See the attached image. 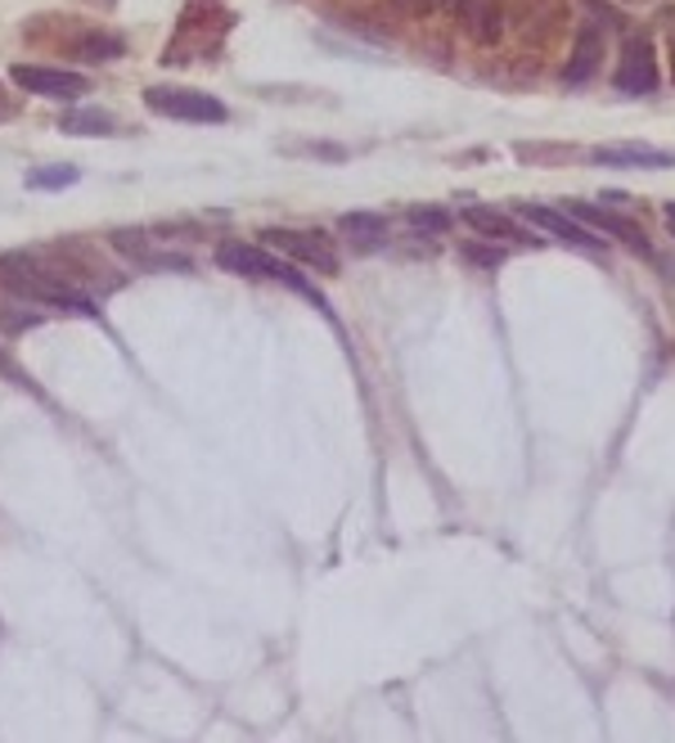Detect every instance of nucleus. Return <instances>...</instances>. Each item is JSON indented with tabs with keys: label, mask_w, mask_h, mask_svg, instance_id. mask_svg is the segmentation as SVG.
<instances>
[{
	"label": "nucleus",
	"mask_w": 675,
	"mask_h": 743,
	"mask_svg": "<svg viewBox=\"0 0 675 743\" xmlns=\"http://www.w3.org/2000/svg\"><path fill=\"white\" fill-rule=\"evenodd\" d=\"M95 279H108L104 266L86 262L77 248L68 253H50V248H32V253H6L0 257V284L10 294L36 302V307H54V311H77L86 320H95Z\"/></svg>",
	"instance_id": "nucleus-1"
},
{
	"label": "nucleus",
	"mask_w": 675,
	"mask_h": 743,
	"mask_svg": "<svg viewBox=\"0 0 675 743\" xmlns=\"http://www.w3.org/2000/svg\"><path fill=\"white\" fill-rule=\"evenodd\" d=\"M216 266L231 270V275H244V279H266V284H279V289H293L298 298H307L311 307H320L324 316H333L329 302L320 298V289L302 279V270L293 262H279L275 253H266L257 244H216Z\"/></svg>",
	"instance_id": "nucleus-2"
},
{
	"label": "nucleus",
	"mask_w": 675,
	"mask_h": 743,
	"mask_svg": "<svg viewBox=\"0 0 675 743\" xmlns=\"http://www.w3.org/2000/svg\"><path fill=\"white\" fill-rule=\"evenodd\" d=\"M144 108L158 113V118L194 123V127H216V123L231 118L216 95L194 91V86H149V91H144Z\"/></svg>",
	"instance_id": "nucleus-3"
},
{
	"label": "nucleus",
	"mask_w": 675,
	"mask_h": 743,
	"mask_svg": "<svg viewBox=\"0 0 675 743\" xmlns=\"http://www.w3.org/2000/svg\"><path fill=\"white\" fill-rule=\"evenodd\" d=\"M261 244H270L275 253H285L289 262L298 266H311L320 275H338V253L333 244L320 235V231H289V225H270V231H261Z\"/></svg>",
	"instance_id": "nucleus-4"
},
{
	"label": "nucleus",
	"mask_w": 675,
	"mask_h": 743,
	"mask_svg": "<svg viewBox=\"0 0 675 743\" xmlns=\"http://www.w3.org/2000/svg\"><path fill=\"white\" fill-rule=\"evenodd\" d=\"M10 77H14V86H23L28 95H41V99H82L90 91L86 73L50 68V64H14Z\"/></svg>",
	"instance_id": "nucleus-5"
},
{
	"label": "nucleus",
	"mask_w": 675,
	"mask_h": 743,
	"mask_svg": "<svg viewBox=\"0 0 675 743\" xmlns=\"http://www.w3.org/2000/svg\"><path fill=\"white\" fill-rule=\"evenodd\" d=\"M64 28L68 32L60 36V50L73 64H113L127 54V41L108 28H95V23H64Z\"/></svg>",
	"instance_id": "nucleus-6"
},
{
	"label": "nucleus",
	"mask_w": 675,
	"mask_h": 743,
	"mask_svg": "<svg viewBox=\"0 0 675 743\" xmlns=\"http://www.w3.org/2000/svg\"><path fill=\"white\" fill-rule=\"evenodd\" d=\"M518 208V216L527 221V225H540L545 235H554V240H562V244H572V248H581V253H603L608 244L590 231V225H581L572 212H558V208H545V203H514Z\"/></svg>",
	"instance_id": "nucleus-7"
},
{
	"label": "nucleus",
	"mask_w": 675,
	"mask_h": 743,
	"mask_svg": "<svg viewBox=\"0 0 675 743\" xmlns=\"http://www.w3.org/2000/svg\"><path fill=\"white\" fill-rule=\"evenodd\" d=\"M612 86L622 95H653L657 91V54L649 36H626L622 60H617Z\"/></svg>",
	"instance_id": "nucleus-8"
},
{
	"label": "nucleus",
	"mask_w": 675,
	"mask_h": 743,
	"mask_svg": "<svg viewBox=\"0 0 675 743\" xmlns=\"http://www.w3.org/2000/svg\"><path fill=\"white\" fill-rule=\"evenodd\" d=\"M113 248H118L127 262H136L140 270H190L194 266L172 244L153 240V231H113Z\"/></svg>",
	"instance_id": "nucleus-9"
},
{
	"label": "nucleus",
	"mask_w": 675,
	"mask_h": 743,
	"mask_svg": "<svg viewBox=\"0 0 675 743\" xmlns=\"http://www.w3.org/2000/svg\"><path fill=\"white\" fill-rule=\"evenodd\" d=\"M562 208H568V212H572L581 225H590V231H603L608 240L626 244L631 253H640V257H653V244H649V235L640 231L635 221H626V216H612V212H603V208H594V203H581V199H568Z\"/></svg>",
	"instance_id": "nucleus-10"
},
{
	"label": "nucleus",
	"mask_w": 675,
	"mask_h": 743,
	"mask_svg": "<svg viewBox=\"0 0 675 743\" xmlns=\"http://www.w3.org/2000/svg\"><path fill=\"white\" fill-rule=\"evenodd\" d=\"M603 50H608V32L603 23H581L572 36V54H568V68H562V82L568 86H586L599 68H603Z\"/></svg>",
	"instance_id": "nucleus-11"
},
{
	"label": "nucleus",
	"mask_w": 675,
	"mask_h": 743,
	"mask_svg": "<svg viewBox=\"0 0 675 743\" xmlns=\"http://www.w3.org/2000/svg\"><path fill=\"white\" fill-rule=\"evenodd\" d=\"M338 231L347 235V244H352L356 253H378V248H387V240H392L383 212H347V216H338Z\"/></svg>",
	"instance_id": "nucleus-12"
},
{
	"label": "nucleus",
	"mask_w": 675,
	"mask_h": 743,
	"mask_svg": "<svg viewBox=\"0 0 675 743\" xmlns=\"http://www.w3.org/2000/svg\"><path fill=\"white\" fill-rule=\"evenodd\" d=\"M599 167H675V153L649 149V145H599L590 149Z\"/></svg>",
	"instance_id": "nucleus-13"
},
{
	"label": "nucleus",
	"mask_w": 675,
	"mask_h": 743,
	"mask_svg": "<svg viewBox=\"0 0 675 743\" xmlns=\"http://www.w3.org/2000/svg\"><path fill=\"white\" fill-rule=\"evenodd\" d=\"M464 221L478 235H491V240H504V244H540L532 231H523L518 221H510L504 212H491V208H464Z\"/></svg>",
	"instance_id": "nucleus-14"
},
{
	"label": "nucleus",
	"mask_w": 675,
	"mask_h": 743,
	"mask_svg": "<svg viewBox=\"0 0 675 743\" xmlns=\"http://www.w3.org/2000/svg\"><path fill=\"white\" fill-rule=\"evenodd\" d=\"M60 131L64 136H113L118 131V118H113L108 108H95V104H77L68 113H60Z\"/></svg>",
	"instance_id": "nucleus-15"
},
{
	"label": "nucleus",
	"mask_w": 675,
	"mask_h": 743,
	"mask_svg": "<svg viewBox=\"0 0 675 743\" xmlns=\"http://www.w3.org/2000/svg\"><path fill=\"white\" fill-rule=\"evenodd\" d=\"M562 19H568V10H562L558 0H523V6L514 10V23H518L527 36H532V28L549 36V32L562 28Z\"/></svg>",
	"instance_id": "nucleus-16"
},
{
	"label": "nucleus",
	"mask_w": 675,
	"mask_h": 743,
	"mask_svg": "<svg viewBox=\"0 0 675 743\" xmlns=\"http://www.w3.org/2000/svg\"><path fill=\"white\" fill-rule=\"evenodd\" d=\"M460 14H464V23H469V32H473V41H482V45H491V41H500V10H495V0H460Z\"/></svg>",
	"instance_id": "nucleus-17"
},
{
	"label": "nucleus",
	"mask_w": 675,
	"mask_h": 743,
	"mask_svg": "<svg viewBox=\"0 0 675 743\" xmlns=\"http://www.w3.org/2000/svg\"><path fill=\"white\" fill-rule=\"evenodd\" d=\"M77 181H82V171H77L73 162H50V167H32L28 177H23V185H28V190H41V194L68 190V185H77Z\"/></svg>",
	"instance_id": "nucleus-18"
},
{
	"label": "nucleus",
	"mask_w": 675,
	"mask_h": 743,
	"mask_svg": "<svg viewBox=\"0 0 675 743\" xmlns=\"http://www.w3.org/2000/svg\"><path fill=\"white\" fill-rule=\"evenodd\" d=\"M406 221L415 225V231H428V235H446L450 231V212H441V208H410Z\"/></svg>",
	"instance_id": "nucleus-19"
},
{
	"label": "nucleus",
	"mask_w": 675,
	"mask_h": 743,
	"mask_svg": "<svg viewBox=\"0 0 675 743\" xmlns=\"http://www.w3.org/2000/svg\"><path fill=\"white\" fill-rule=\"evenodd\" d=\"M464 262H473V266H486V270H495V266L504 262V253H500V248H482V244H464Z\"/></svg>",
	"instance_id": "nucleus-20"
},
{
	"label": "nucleus",
	"mask_w": 675,
	"mask_h": 743,
	"mask_svg": "<svg viewBox=\"0 0 675 743\" xmlns=\"http://www.w3.org/2000/svg\"><path fill=\"white\" fill-rule=\"evenodd\" d=\"M289 153H311V158H329V162H343L347 158L343 145H289Z\"/></svg>",
	"instance_id": "nucleus-21"
},
{
	"label": "nucleus",
	"mask_w": 675,
	"mask_h": 743,
	"mask_svg": "<svg viewBox=\"0 0 675 743\" xmlns=\"http://www.w3.org/2000/svg\"><path fill=\"white\" fill-rule=\"evenodd\" d=\"M0 374H6V379H14V383H19V388H28V392H36V383H32V379H28V374H23V370H19V365H14L6 352H0Z\"/></svg>",
	"instance_id": "nucleus-22"
},
{
	"label": "nucleus",
	"mask_w": 675,
	"mask_h": 743,
	"mask_svg": "<svg viewBox=\"0 0 675 743\" xmlns=\"http://www.w3.org/2000/svg\"><path fill=\"white\" fill-rule=\"evenodd\" d=\"M397 10H406V14H415V19H424V14H432L437 10V0H392Z\"/></svg>",
	"instance_id": "nucleus-23"
},
{
	"label": "nucleus",
	"mask_w": 675,
	"mask_h": 743,
	"mask_svg": "<svg viewBox=\"0 0 675 743\" xmlns=\"http://www.w3.org/2000/svg\"><path fill=\"white\" fill-rule=\"evenodd\" d=\"M14 113H19V104H14V95L6 91V82H0V123H10Z\"/></svg>",
	"instance_id": "nucleus-24"
},
{
	"label": "nucleus",
	"mask_w": 675,
	"mask_h": 743,
	"mask_svg": "<svg viewBox=\"0 0 675 743\" xmlns=\"http://www.w3.org/2000/svg\"><path fill=\"white\" fill-rule=\"evenodd\" d=\"M666 231L675 235V203H666Z\"/></svg>",
	"instance_id": "nucleus-25"
},
{
	"label": "nucleus",
	"mask_w": 675,
	"mask_h": 743,
	"mask_svg": "<svg viewBox=\"0 0 675 743\" xmlns=\"http://www.w3.org/2000/svg\"><path fill=\"white\" fill-rule=\"evenodd\" d=\"M671 68H675V41H671Z\"/></svg>",
	"instance_id": "nucleus-26"
}]
</instances>
